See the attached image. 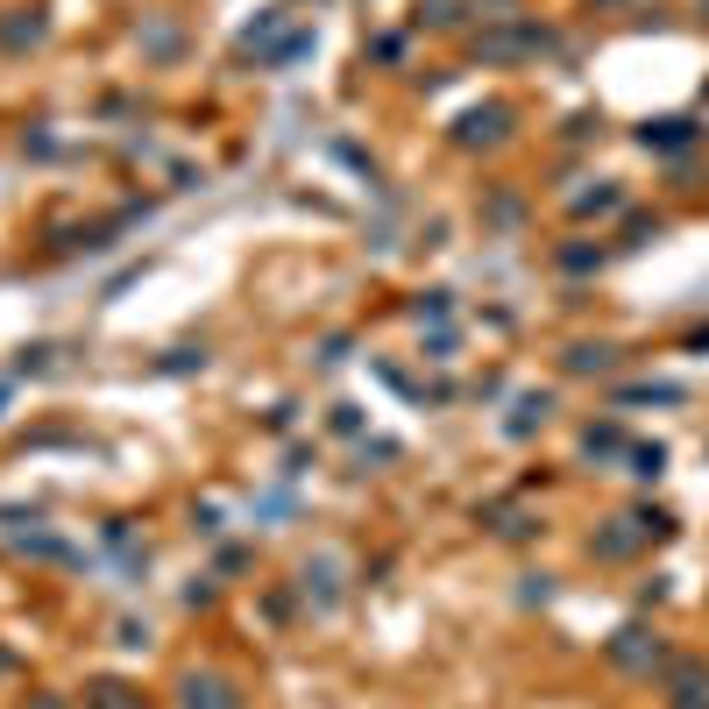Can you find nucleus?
<instances>
[{
    "mask_svg": "<svg viewBox=\"0 0 709 709\" xmlns=\"http://www.w3.org/2000/svg\"><path fill=\"white\" fill-rule=\"evenodd\" d=\"M504 128H511L504 107H476V114L461 121V142H468V149H476V142H504Z\"/></svg>",
    "mask_w": 709,
    "mask_h": 709,
    "instance_id": "nucleus-1",
    "label": "nucleus"
},
{
    "mask_svg": "<svg viewBox=\"0 0 709 709\" xmlns=\"http://www.w3.org/2000/svg\"><path fill=\"white\" fill-rule=\"evenodd\" d=\"M185 709H234L220 681H185Z\"/></svg>",
    "mask_w": 709,
    "mask_h": 709,
    "instance_id": "nucleus-3",
    "label": "nucleus"
},
{
    "mask_svg": "<svg viewBox=\"0 0 709 709\" xmlns=\"http://www.w3.org/2000/svg\"><path fill=\"white\" fill-rule=\"evenodd\" d=\"M532 419H546V398H525L518 419H511V433H532Z\"/></svg>",
    "mask_w": 709,
    "mask_h": 709,
    "instance_id": "nucleus-6",
    "label": "nucleus"
},
{
    "mask_svg": "<svg viewBox=\"0 0 709 709\" xmlns=\"http://www.w3.org/2000/svg\"><path fill=\"white\" fill-rule=\"evenodd\" d=\"M639 142H646V149H688V142H695V121H646Z\"/></svg>",
    "mask_w": 709,
    "mask_h": 709,
    "instance_id": "nucleus-2",
    "label": "nucleus"
},
{
    "mask_svg": "<svg viewBox=\"0 0 709 709\" xmlns=\"http://www.w3.org/2000/svg\"><path fill=\"white\" fill-rule=\"evenodd\" d=\"M128 688H100V709H135V702H121Z\"/></svg>",
    "mask_w": 709,
    "mask_h": 709,
    "instance_id": "nucleus-8",
    "label": "nucleus"
},
{
    "mask_svg": "<svg viewBox=\"0 0 709 709\" xmlns=\"http://www.w3.org/2000/svg\"><path fill=\"white\" fill-rule=\"evenodd\" d=\"M610 362H617V348H603V341H596V348H568V369H575V376H589V369H610Z\"/></svg>",
    "mask_w": 709,
    "mask_h": 709,
    "instance_id": "nucleus-4",
    "label": "nucleus"
},
{
    "mask_svg": "<svg viewBox=\"0 0 709 709\" xmlns=\"http://www.w3.org/2000/svg\"><path fill=\"white\" fill-rule=\"evenodd\" d=\"M632 468H639V476H660V468H667V447H632Z\"/></svg>",
    "mask_w": 709,
    "mask_h": 709,
    "instance_id": "nucleus-5",
    "label": "nucleus"
},
{
    "mask_svg": "<svg viewBox=\"0 0 709 709\" xmlns=\"http://www.w3.org/2000/svg\"><path fill=\"white\" fill-rule=\"evenodd\" d=\"M582 447H589V454H617V426H603V433L589 426V440H582Z\"/></svg>",
    "mask_w": 709,
    "mask_h": 709,
    "instance_id": "nucleus-7",
    "label": "nucleus"
}]
</instances>
